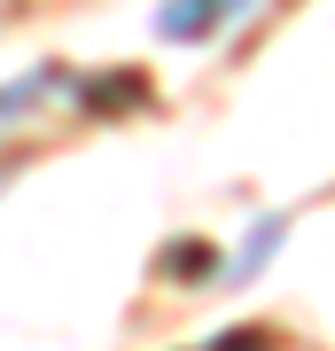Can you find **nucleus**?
Segmentation results:
<instances>
[{"label":"nucleus","mask_w":335,"mask_h":351,"mask_svg":"<svg viewBox=\"0 0 335 351\" xmlns=\"http://www.w3.org/2000/svg\"><path fill=\"white\" fill-rule=\"evenodd\" d=\"M234 8H249V0H164V32L172 39H203V32H219Z\"/></svg>","instance_id":"1"}]
</instances>
